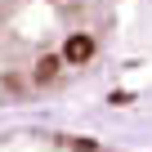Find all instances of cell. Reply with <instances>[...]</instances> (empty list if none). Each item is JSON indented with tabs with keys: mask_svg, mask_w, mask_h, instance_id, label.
<instances>
[{
	"mask_svg": "<svg viewBox=\"0 0 152 152\" xmlns=\"http://www.w3.org/2000/svg\"><path fill=\"white\" fill-rule=\"evenodd\" d=\"M107 0H0V103L63 85L99 58Z\"/></svg>",
	"mask_w": 152,
	"mask_h": 152,
	"instance_id": "1",
	"label": "cell"
}]
</instances>
